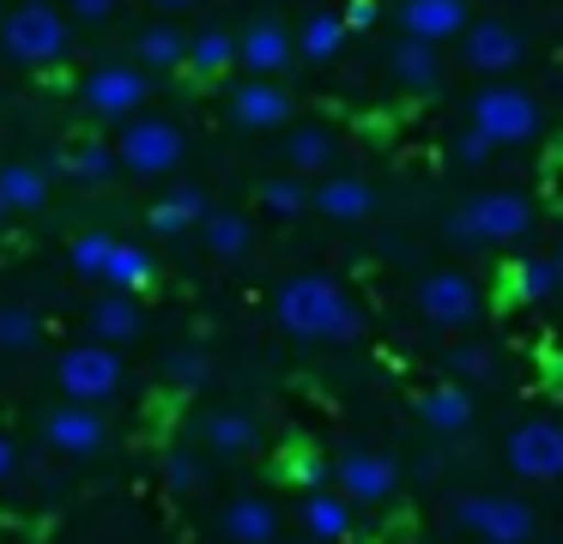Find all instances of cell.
Here are the masks:
<instances>
[{
  "mask_svg": "<svg viewBox=\"0 0 563 544\" xmlns=\"http://www.w3.org/2000/svg\"><path fill=\"white\" fill-rule=\"evenodd\" d=\"M273 314L303 345H357L364 338V309L357 297L328 273H297L273 290Z\"/></svg>",
  "mask_w": 563,
  "mask_h": 544,
  "instance_id": "cell-1",
  "label": "cell"
},
{
  "mask_svg": "<svg viewBox=\"0 0 563 544\" xmlns=\"http://www.w3.org/2000/svg\"><path fill=\"white\" fill-rule=\"evenodd\" d=\"M0 55L19 67H62L74 55V24L55 0H19L0 19Z\"/></svg>",
  "mask_w": 563,
  "mask_h": 544,
  "instance_id": "cell-2",
  "label": "cell"
},
{
  "mask_svg": "<svg viewBox=\"0 0 563 544\" xmlns=\"http://www.w3.org/2000/svg\"><path fill=\"white\" fill-rule=\"evenodd\" d=\"M539 224L533 200L521 188H485V193H466V206L454 212V236L461 242H485V248H515L527 242Z\"/></svg>",
  "mask_w": 563,
  "mask_h": 544,
  "instance_id": "cell-3",
  "label": "cell"
},
{
  "mask_svg": "<svg viewBox=\"0 0 563 544\" xmlns=\"http://www.w3.org/2000/svg\"><path fill=\"white\" fill-rule=\"evenodd\" d=\"M466 127H478L490 145H533L545 133V109H539L533 91L521 85H478L473 109H466Z\"/></svg>",
  "mask_w": 563,
  "mask_h": 544,
  "instance_id": "cell-4",
  "label": "cell"
},
{
  "mask_svg": "<svg viewBox=\"0 0 563 544\" xmlns=\"http://www.w3.org/2000/svg\"><path fill=\"white\" fill-rule=\"evenodd\" d=\"M122 381H128L122 351L98 345V338H79V345H67L62 357H55V387H62V399H74V406H103V399L122 393Z\"/></svg>",
  "mask_w": 563,
  "mask_h": 544,
  "instance_id": "cell-5",
  "label": "cell"
},
{
  "mask_svg": "<svg viewBox=\"0 0 563 544\" xmlns=\"http://www.w3.org/2000/svg\"><path fill=\"white\" fill-rule=\"evenodd\" d=\"M183 152H188L183 127L164 121V115H134L122 127V140H115V164H122L128 176H146V181L170 176V169L183 164Z\"/></svg>",
  "mask_w": 563,
  "mask_h": 544,
  "instance_id": "cell-6",
  "label": "cell"
},
{
  "mask_svg": "<svg viewBox=\"0 0 563 544\" xmlns=\"http://www.w3.org/2000/svg\"><path fill=\"white\" fill-rule=\"evenodd\" d=\"M454 520L485 544H533V532H539L533 508H527L521 496H497V490L454 496Z\"/></svg>",
  "mask_w": 563,
  "mask_h": 544,
  "instance_id": "cell-7",
  "label": "cell"
},
{
  "mask_svg": "<svg viewBox=\"0 0 563 544\" xmlns=\"http://www.w3.org/2000/svg\"><path fill=\"white\" fill-rule=\"evenodd\" d=\"M503 459L527 484H558L563 478V423L558 418H521L509 430V442H503Z\"/></svg>",
  "mask_w": 563,
  "mask_h": 544,
  "instance_id": "cell-8",
  "label": "cell"
},
{
  "mask_svg": "<svg viewBox=\"0 0 563 544\" xmlns=\"http://www.w3.org/2000/svg\"><path fill=\"white\" fill-rule=\"evenodd\" d=\"M328 484H340V496L352 508H382L400 496V459L376 454V447H352L340 454V466L328 471Z\"/></svg>",
  "mask_w": 563,
  "mask_h": 544,
  "instance_id": "cell-9",
  "label": "cell"
},
{
  "mask_svg": "<svg viewBox=\"0 0 563 544\" xmlns=\"http://www.w3.org/2000/svg\"><path fill=\"white\" fill-rule=\"evenodd\" d=\"M86 109L98 121H134L146 109L152 85H146V67H128V60H110V67H91L86 85H79Z\"/></svg>",
  "mask_w": 563,
  "mask_h": 544,
  "instance_id": "cell-10",
  "label": "cell"
},
{
  "mask_svg": "<svg viewBox=\"0 0 563 544\" xmlns=\"http://www.w3.org/2000/svg\"><path fill=\"white\" fill-rule=\"evenodd\" d=\"M478 309H485V290H478L466 273H430V278H418V314H424L430 326H442V333L473 326Z\"/></svg>",
  "mask_w": 563,
  "mask_h": 544,
  "instance_id": "cell-11",
  "label": "cell"
},
{
  "mask_svg": "<svg viewBox=\"0 0 563 544\" xmlns=\"http://www.w3.org/2000/svg\"><path fill=\"white\" fill-rule=\"evenodd\" d=\"M43 442L67 459H91V454L110 447V418H103L98 406H74V399H67V406H55L49 418H43Z\"/></svg>",
  "mask_w": 563,
  "mask_h": 544,
  "instance_id": "cell-12",
  "label": "cell"
},
{
  "mask_svg": "<svg viewBox=\"0 0 563 544\" xmlns=\"http://www.w3.org/2000/svg\"><path fill=\"white\" fill-rule=\"evenodd\" d=\"M521 55H527L521 31H515V24H503V19H485V24H466V31H461V60L473 73H485V79L521 67Z\"/></svg>",
  "mask_w": 563,
  "mask_h": 544,
  "instance_id": "cell-13",
  "label": "cell"
},
{
  "mask_svg": "<svg viewBox=\"0 0 563 544\" xmlns=\"http://www.w3.org/2000/svg\"><path fill=\"white\" fill-rule=\"evenodd\" d=\"M291 55H297V36L273 19L249 24V31L236 36V67H243L249 79H279V73L291 67Z\"/></svg>",
  "mask_w": 563,
  "mask_h": 544,
  "instance_id": "cell-14",
  "label": "cell"
},
{
  "mask_svg": "<svg viewBox=\"0 0 563 544\" xmlns=\"http://www.w3.org/2000/svg\"><path fill=\"white\" fill-rule=\"evenodd\" d=\"M231 121L249 133H273L291 121V91H285L279 79H243L231 91Z\"/></svg>",
  "mask_w": 563,
  "mask_h": 544,
  "instance_id": "cell-15",
  "label": "cell"
},
{
  "mask_svg": "<svg viewBox=\"0 0 563 544\" xmlns=\"http://www.w3.org/2000/svg\"><path fill=\"white\" fill-rule=\"evenodd\" d=\"M418 418H424L430 435L454 442V435L473 430L478 406H473V393H466V381H442V387H424V393H418Z\"/></svg>",
  "mask_w": 563,
  "mask_h": 544,
  "instance_id": "cell-16",
  "label": "cell"
},
{
  "mask_svg": "<svg viewBox=\"0 0 563 544\" xmlns=\"http://www.w3.org/2000/svg\"><path fill=\"white\" fill-rule=\"evenodd\" d=\"M309 212L333 218V224H364L376 212V188L364 176H321V188H309Z\"/></svg>",
  "mask_w": 563,
  "mask_h": 544,
  "instance_id": "cell-17",
  "label": "cell"
},
{
  "mask_svg": "<svg viewBox=\"0 0 563 544\" xmlns=\"http://www.w3.org/2000/svg\"><path fill=\"white\" fill-rule=\"evenodd\" d=\"M86 326H91L98 345H122V338H140L146 314H140L134 290H110V285H103L98 297H91V309H86Z\"/></svg>",
  "mask_w": 563,
  "mask_h": 544,
  "instance_id": "cell-18",
  "label": "cell"
},
{
  "mask_svg": "<svg viewBox=\"0 0 563 544\" xmlns=\"http://www.w3.org/2000/svg\"><path fill=\"white\" fill-rule=\"evenodd\" d=\"M466 0H400V31L418 43H449L466 31Z\"/></svg>",
  "mask_w": 563,
  "mask_h": 544,
  "instance_id": "cell-19",
  "label": "cell"
},
{
  "mask_svg": "<svg viewBox=\"0 0 563 544\" xmlns=\"http://www.w3.org/2000/svg\"><path fill=\"white\" fill-rule=\"evenodd\" d=\"M297 520H303V532L316 544H345V539H352V526H357V508L345 502L340 490H309L303 508H297Z\"/></svg>",
  "mask_w": 563,
  "mask_h": 544,
  "instance_id": "cell-20",
  "label": "cell"
},
{
  "mask_svg": "<svg viewBox=\"0 0 563 544\" xmlns=\"http://www.w3.org/2000/svg\"><path fill=\"white\" fill-rule=\"evenodd\" d=\"M200 435H207L212 454L243 459V454H255V447H261V418H255V411H243V406H224V411H212V418L200 423Z\"/></svg>",
  "mask_w": 563,
  "mask_h": 544,
  "instance_id": "cell-21",
  "label": "cell"
},
{
  "mask_svg": "<svg viewBox=\"0 0 563 544\" xmlns=\"http://www.w3.org/2000/svg\"><path fill=\"white\" fill-rule=\"evenodd\" d=\"M207 212H212L207 188H170L164 200H152L146 230H152V236H188V230H195Z\"/></svg>",
  "mask_w": 563,
  "mask_h": 544,
  "instance_id": "cell-22",
  "label": "cell"
},
{
  "mask_svg": "<svg viewBox=\"0 0 563 544\" xmlns=\"http://www.w3.org/2000/svg\"><path fill=\"white\" fill-rule=\"evenodd\" d=\"M394 85L406 91H437L442 85V43H418V36H400V48L388 55Z\"/></svg>",
  "mask_w": 563,
  "mask_h": 544,
  "instance_id": "cell-23",
  "label": "cell"
},
{
  "mask_svg": "<svg viewBox=\"0 0 563 544\" xmlns=\"http://www.w3.org/2000/svg\"><path fill=\"white\" fill-rule=\"evenodd\" d=\"M224 539L231 544H279V508L267 496H236L224 508Z\"/></svg>",
  "mask_w": 563,
  "mask_h": 544,
  "instance_id": "cell-24",
  "label": "cell"
},
{
  "mask_svg": "<svg viewBox=\"0 0 563 544\" xmlns=\"http://www.w3.org/2000/svg\"><path fill=\"white\" fill-rule=\"evenodd\" d=\"M103 285H110V290H134V297L158 285V260H152L146 242H122V236H115L110 260H103Z\"/></svg>",
  "mask_w": 563,
  "mask_h": 544,
  "instance_id": "cell-25",
  "label": "cell"
},
{
  "mask_svg": "<svg viewBox=\"0 0 563 544\" xmlns=\"http://www.w3.org/2000/svg\"><path fill=\"white\" fill-rule=\"evenodd\" d=\"M188 60V36L176 24H140L134 31V67L146 73H183Z\"/></svg>",
  "mask_w": 563,
  "mask_h": 544,
  "instance_id": "cell-26",
  "label": "cell"
},
{
  "mask_svg": "<svg viewBox=\"0 0 563 544\" xmlns=\"http://www.w3.org/2000/svg\"><path fill=\"white\" fill-rule=\"evenodd\" d=\"M333 152H340L333 127L303 121V127H291V140H285V169H291V176H321V169L333 164Z\"/></svg>",
  "mask_w": 563,
  "mask_h": 544,
  "instance_id": "cell-27",
  "label": "cell"
},
{
  "mask_svg": "<svg viewBox=\"0 0 563 544\" xmlns=\"http://www.w3.org/2000/svg\"><path fill=\"white\" fill-rule=\"evenodd\" d=\"M200 242H207L212 260H243L255 248V224L243 212H207L200 218Z\"/></svg>",
  "mask_w": 563,
  "mask_h": 544,
  "instance_id": "cell-28",
  "label": "cell"
},
{
  "mask_svg": "<svg viewBox=\"0 0 563 544\" xmlns=\"http://www.w3.org/2000/svg\"><path fill=\"white\" fill-rule=\"evenodd\" d=\"M0 200H7V212H43L49 206V176L37 164H0Z\"/></svg>",
  "mask_w": 563,
  "mask_h": 544,
  "instance_id": "cell-29",
  "label": "cell"
},
{
  "mask_svg": "<svg viewBox=\"0 0 563 544\" xmlns=\"http://www.w3.org/2000/svg\"><path fill=\"white\" fill-rule=\"evenodd\" d=\"M352 43V31H345L340 12H316V19H303V31H297V55L316 60V67H328V60H340V48Z\"/></svg>",
  "mask_w": 563,
  "mask_h": 544,
  "instance_id": "cell-30",
  "label": "cell"
},
{
  "mask_svg": "<svg viewBox=\"0 0 563 544\" xmlns=\"http://www.w3.org/2000/svg\"><path fill=\"white\" fill-rule=\"evenodd\" d=\"M231 67H236V36H231V31H200V36H188L183 73H195V79H224Z\"/></svg>",
  "mask_w": 563,
  "mask_h": 544,
  "instance_id": "cell-31",
  "label": "cell"
},
{
  "mask_svg": "<svg viewBox=\"0 0 563 544\" xmlns=\"http://www.w3.org/2000/svg\"><path fill=\"white\" fill-rule=\"evenodd\" d=\"M37 338H43V314L31 309V302H0V351H7V357L37 351Z\"/></svg>",
  "mask_w": 563,
  "mask_h": 544,
  "instance_id": "cell-32",
  "label": "cell"
},
{
  "mask_svg": "<svg viewBox=\"0 0 563 544\" xmlns=\"http://www.w3.org/2000/svg\"><path fill=\"white\" fill-rule=\"evenodd\" d=\"M255 206L267 218H303L309 212V188H303V176H291V169H285V176H267L255 188Z\"/></svg>",
  "mask_w": 563,
  "mask_h": 544,
  "instance_id": "cell-33",
  "label": "cell"
},
{
  "mask_svg": "<svg viewBox=\"0 0 563 544\" xmlns=\"http://www.w3.org/2000/svg\"><path fill=\"white\" fill-rule=\"evenodd\" d=\"M558 266H551V254H533V260H521L515 266V297L521 302H551L558 297Z\"/></svg>",
  "mask_w": 563,
  "mask_h": 544,
  "instance_id": "cell-34",
  "label": "cell"
},
{
  "mask_svg": "<svg viewBox=\"0 0 563 544\" xmlns=\"http://www.w3.org/2000/svg\"><path fill=\"white\" fill-rule=\"evenodd\" d=\"M115 236L110 230H86V236H74V248H67V260H74L79 278H91V285H103V260H110Z\"/></svg>",
  "mask_w": 563,
  "mask_h": 544,
  "instance_id": "cell-35",
  "label": "cell"
},
{
  "mask_svg": "<svg viewBox=\"0 0 563 544\" xmlns=\"http://www.w3.org/2000/svg\"><path fill=\"white\" fill-rule=\"evenodd\" d=\"M62 164H67V176H79V181H110L115 169H122L115 164V145H67Z\"/></svg>",
  "mask_w": 563,
  "mask_h": 544,
  "instance_id": "cell-36",
  "label": "cell"
},
{
  "mask_svg": "<svg viewBox=\"0 0 563 544\" xmlns=\"http://www.w3.org/2000/svg\"><path fill=\"white\" fill-rule=\"evenodd\" d=\"M449 363H454L461 381H490V375H497V351H490L485 338H461V345L449 351Z\"/></svg>",
  "mask_w": 563,
  "mask_h": 544,
  "instance_id": "cell-37",
  "label": "cell"
},
{
  "mask_svg": "<svg viewBox=\"0 0 563 544\" xmlns=\"http://www.w3.org/2000/svg\"><path fill=\"white\" fill-rule=\"evenodd\" d=\"M164 484H170L176 496H200L207 490V466H200L195 454H164Z\"/></svg>",
  "mask_w": 563,
  "mask_h": 544,
  "instance_id": "cell-38",
  "label": "cell"
},
{
  "mask_svg": "<svg viewBox=\"0 0 563 544\" xmlns=\"http://www.w3.org/2000/svg\"><path fill=\"white\" fill-rule=\"evenodd\" d=\"M164 375H170V381L176 387H207L212 381V363L207 357H200V351H170V357H164Z\"/></svg>",
  "mask_w": 563,
  "mask_h": 544,
  "instance_id": "cell-39",
  "label": "cell"
},
{
  "mask_svg": "<svg viewBox=\"0 0 563 544\" xmlns=\"http://www.w3.org/2000/svg\"><path fill=\"white\" fill-rule=\"evenodd\" d=\"M328 459L321 454H285V478H297L303 484V490H321V484H328Z\"/></svg>",
  "mask_w": 563,
  "mask_h": 544,
  "instance_id": "cell-40",
  "label": "cell"
},
{
  "mask_svg": "<svg viewBox=\"0 0 563 544\" xmlns=\"http://www.w3.org/2000/svg\"><path fill=\"white\" fill-rule=\"evenodd\" d=\"M115 7H122V0H67V24H110L115 19Z\"/></svg>",
  "mask_w": 563,
  "mask_h": 544,
  "instance_id": "cell-41",
  "label": "cell"
},
{
  "mask_svg": "<svg viewBox=\"0 0 563 544\" xmlns=\"http://www.w3.org/2000/svg\"><path fill=\"white\" fill-rule=\"evenodd\" d=\"M490 152H497V145H490V140H485V133H478V127H466L461 140H454V157H461L466 169H478V164H485Z\"/></svg>",
  "mask_w": 563,
  "mask_h": 544,
  "instance_id": "cell-42",
  "label": "cell"
},
{
  "mask_svg": "<svg viewBox=\"0 0 563 544\" xmlns=\"http://www.w3.org/2000/svg\"><path fill=\"white\" fill-rule=\"evenodd\" d=\"M340 19H345V31H376L382 7H376V0H352V7L340 12Z\"/></svg>",
  "mask_w": 563,
  "mask_h": 544,
  "instance_id": "cell-43",
  "label": "cell"
},
{
  "mask_svg": "<svg viewBox=\"0 0 563 544\" xmlns=\"http://www.w3.org/2000/svg\"><path fill=\"white\" fill-rule=\"evenodd\" d=\"M19 471V447H13V435H0V484Z\"/></svg>",
  "mask_w": 563,
  "mask_h": 544,
  "instance_id": "cell-44",
  "label": "cell"
},
{
  "mask_svg": "<svg viewBox=\"0 0 563 544\" xmlns=\"http://www.w3.org/2000/svg\"><path fill=\"white\" fill-rule=\"evenodd\" d=\"M158 12H183V7H195V0H152Z\"/></svg>",
  "mask_w": 563,
  "mask_h": 544,
  "instance_id": "cell-45",
  "label": "cell"
},
{
  "mask_svg": "<svg viewBox=\"0 0 563 544\" xmlns=\"http://www.w3.org/2000/svg\"><path fill=\"white\" fill-rule=\"evenodd\" d=\"M551 266H558V285H563V236H558V248H551Z\"/></svg>",
  "mask_w": 563,
  "mask_h": 544,
  "instance_id": "cell-46",
  "label": "cell"
},
{
  "mask_svg": "<svg viewBox=\"0 0 563 544\" xmlns=\"http://www.w3.org/2000/svg\"><path fill=\"white\" fill-rule=\"evenodd\" d=\"M551 387H558V393H563V357L551 363Z\"/></svg>",
  "mask_w": 563,
  "mask_h": 544,
  "instance_id": "cell-47",
  "label": "cell"
},
{
  "mask_svg": "<svg viewBox=\"0 0 563 544\" xmlns=\"http://www.w3.org/2000/svg\"><path fill=\"white\" fill-rule=\"evenodd\" d=\"M279 544H285V539H279ZM291 544H316V539H291Z\"/></svg>",
  "mask_w": 563,
  "mask_h": 544,
  "instance_id": "cell-48",
  "label": "cell"
},
{
  "mask_svg": "<svg viewBox=\"0 0 563 544\" xmlns=\"http://www.w3.org/2000/svg\"><path fill=\"white\" fill-rule=\"evenodd\" d=\"M0 218H7V200H0Z\"/></svg>",
  "mask_w": 563,
  "mask_h": 544,
  "instance_id": "cell-49",
  "label": "cell"
}]
</instances>
